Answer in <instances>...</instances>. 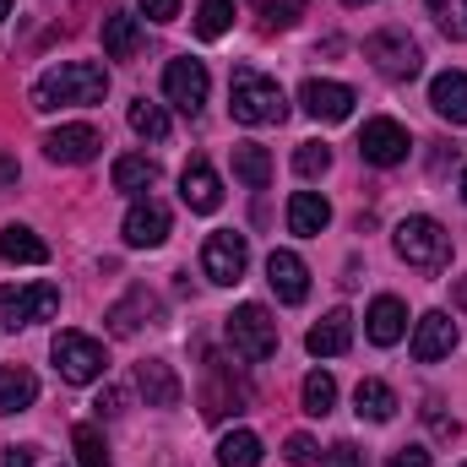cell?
Returning a JSON list of instances; mask_svg holds the SVG:
<instances>
[{"label":"cell","mask_w":467,"mask_h":467,"mask_svg":"<svg viewBox=\"0 0 467 467\" xmlns=\"http://www.w3.org/2000/svg\"><path fill=\"white\" fill-rule=\"evenodd\" d=\"M109 93V71L93 66V60H66L55 71H44L33 82V109L49 115V109H71V104H104Z\"/></svg>","instance_id":"6da1fadb"},{"label":"cell","mask_w":467,"mask_h":467,"mask_svg":"<svg viewBox=\"0 0 467 467\" xmlns=\"http://www.w3.org/2000/svg\"><path fill=\"white\" fill-rule=\"evenodd\" d=\"M229 109H234L239 125H277V119L288 115V99H283V88H277L272 77L239 66L234 82H229Z\"/></svg>","instance_id":"7a4b0ae2"},{"label":"cell","mask_w":467,"mask_h":467,"mask_svg":"<svg viewBox=\"0 0 467 467\" xmlns=\"http://www.w3.org/2000/svg\"><path fill=\"white\" fill-rule=\"evenodd\" d=\"M391 244H397V255H402L408 266H419V272H441V266L451 261V234L441 229L435 218H402L397 234H391Z\"/></svg>","instance_id":"3957f363"},{"label":"cell","mask_w":467,"mask_h":467,"mask_svg":"<svg viewBox=\"0 0 467 467\" xmlns=\"http://www.w3.org/2000/svg\"><path fill=\"white\" fill-rule=\"evenodd\" d=\"M364 60L386 77V82H413L419 77V66H424V55H419V44L402 33V27H386V33H369L364 38Z\"/></svg>","instance_id":"277c9868"},{"label":"cell","mask_w":467,"mask_h":467,"mask_svg":"<svg viewBox=\"0 0 467 467\" xmlns=\"http://www.w3.org/2000/svg\"><path fill=\"white\" fill-rule=\"evenodd\" d=\"M49 353H55L60 380H71V386H93V380L109 369L104 343H99V337H82V332H60V337L49 343Z\"/></svg>","instance_id":"5b68a950"},{"label":"cell","mask_w":467,"mask_h":467,"mask_svg":"<svg viewBox=\"0 0 467 467\" xmlns=\"http://www.w3.org/2000/svg\"><path fill=\"white\" fill-rule=\"evenodd\" d=\"M60 310V288L55 283H27V288H0V327H33V321H55Z\"/></svg>","instance_id":"8992f818"},{"label":"cell","mask_w":467,"mask_h":467,"mask_svg":"<svg viewBox=\"0 0 467 467\" xmlns=\"http://www.w3.org/2000/svg\"><path fill=\"white\" fill-rule=\"evenodd\" d=\"M229 348L239 353V358H250V364L272 358V353H277V321H272L261 305H239L229 316Z\"/></svg>","instance_id":"52a82bcc"},{"label":"cell","mask_w":467,"mask_h":467,"mask_svg":"<svg viewBox=\"0 0 467 467\" xmlns=\"http://www.w3.org/2000/svg\"><path fill=\"white\" fill-rule=\"evenodd\" d=\"M244 266H250V244H244V234L234 229H218L207 234V244H202V272L213 277V283H239L244 277Z\"/></svg>","instance_id":"ba28073f"},{"label":"cell","mask_w":467,"mask_h":467,"mask_svg":"<svg viewBox=\"0 0 467 467\" xmlns=\"http://www.w3.org/2000/svg\"><path fill=\"white\" fill-rule=\"evenodd\" d=\"M408 130L397 125V119H364V130H358V152H364V163H375V169H397L402 158H408Z\"/></svg>","instance_id":"9c48e42d"},{"label":"cell","mask_w":467,"mask_h":467,"mask_svg":"<svg viewBox=\"0 0 467 467\" xmlns=\"http://www.w3.org/2000/svg\"><path fill=\"white\" fill-rule=\"evenodd\" d=\"M207 88H213V82H207V66H202V60H169V71H163V93H169L174 109L202 115Z\"/></svg>","instance_id":"30bf717a"},{"label":"cell","mask_w":467,"mask_h":467,"mask_svg":"<svg viewBox=\"0 0 467 467\" xmlns=\"http://www.w3.org/2000/svg\"><path fill=\"white\" fill-rule=\"evenodd\" d=\"M299 104H305V115L310 119H327V125H337V119L353 115V88H343V82H321V77H310L305 88H299Z\"/></svg>","instance_id":"8fae6325"},{"label":"cell","mask_w":467,"mask_h":467,"mask_svg":"<svg viewBox=\"0 0 467 467\" xmlns=\"http://www.w3.org/2000/svg\"><path fill=\"white\" fill-rule=\"evenodd\" d=\"M169 239V207L163 202H130V213H125V244L130 250H158Z\"/></svg>","instance_id":"7c38bea8"},{"label":"cell","mask_w":467,"mask_h":467,"mask_svg":"<svg viewBox=\"0 0 467 467\" xmlns=\"http://www.w3.org/2000/svg\"><path fill=\"white\" fill-rule=\"evenodd\" d=\"M266 283H272V294H277L283 305H305V294H310V266H305L294 250H272V255H266Z\"/></svg>","instance_id":"4fadbf2b"},{"label":"cell","mask_w":467,"mask_h":467,"mask_svg":"<svg viewBox=\"0 0 467 467\" xmlns=\"http://www.w3.org/2000/svg\"><path fill=\"white\" fill-rule=\"evenodd\" d=\"M99 147H104V136H99L93 125H60V130L44 136V152H49L55 163H93Z\"/></svg>","instance_id":"5bb4252c"},{"label":"cell","mask_w":467,"mask_h":467,"mask_svg":"<svg viewBox=\"0 0 467 467\" xmlns=\"http://www.w3.org/2000/svg\"><path fill=\"white\" fill-rule=\"evenodd\" d=\"M180 202H185L191 213H218V207H223V185H218V174H213L207 158H191V163H185V174H180Z\"/></svg>","instance_id":"9a60e30c"},{"label":"cell","mask_w":467,"mask_h":467,"mask_svg":"<svg viewBox=\"0 0 467 467\" xmlns=\"http://www.w3.org/2000/svg\"><path fill=\"white\" fill-rule=\"evenodd\" d=\"M451 348H457L451 316H446V310H430V316L419 321V332H413V358H419V364H435V358H446Z\"/></svg>","instance_id":"2e32d148"},{"label":"cell","mask_w":467,"mask_h":467,"mask_svg":"<svg viewBox=\"0 0 467 467\" xmlns=\"http://www.w3.org/2000/svg\"><path fill=\"white\" fill-rule=\"evenodd\" d=\"M364 332H369V343H375V348L402 343V332H408V310H402V299L380 294V299L369 305V316H364Z\"/></svg>","instance_id":"e0dca14e"},{"label":"cell","mask_w":467,"mask_h":467,"mask_svg":"<svg viewBox=\"0 0 467 467\" xmlns=\"http://www.w3.org/2000/svg\"><path fill=\"white\" fill-rule=\"evenodd\" d=\"M104 321H109V332H115V337H136L147 321H158V299H152L147 288H130L119 305H109V316H104Z\"/></svg>","instance_id":"ac0fdd59"},{"label":"cell","mask_w":467,"mask_h":467,"mask_svg":"<svg viewBox=\"0 0 467 467\" xmlns=\"http://www.w3.org/2000/svg\"><path fill=\"white\" fill-rule=\"evenodd\" d=\"M305 348L316 353V358H337V353H348V348H353V316H348V310H332V316H321V321L310 327Z\"/></svg>","instance_id":"d6986e66"},{"label":"cell","mask_w":467,"mask_h":467,"mask_svg":"<svg viewBox=\"0 0 467 467\" xmlns=\"http://www.w3.org/2000/svg\"><path fill=\"white\" fill-rule=\"evenodd\" d=\"M136 386H141V397H147V408H174L180 402V375L163 364V358H147V364H136Z\"/></svg>","instance_id":"ffe728a7"},{"label":"cell","mask_w":467,"mask_h":467,"mask_svg":"<svg viewBox=\"0 0 467 467\" xmlns=\"http://www.w3.org/2000/svg\"><path fill=\"white\" fill-rule=\"evenodd\" d=\"M430 104H435L441 119L467 125V71H441V77L430 82Z\"/></svg>","instance_id":"44dd1931"},{"label":"cell","mask_w":467,"mask_h":467,"mask_svg":"<svg viewBox=\"0 0 467 467\" xmlns=\"http://www.w3.org/2000/svg\"><path fill=\"white\" fill-rule=\"evenodd\" d=\"M244 402V386L239 380H223V358H207V391H202V413L207 419H223V413H239Z\"/></svg>","instance_id":"7402d4cb"},{"label":"cell","mask_w":467,"mask_h":467,"mask_svg":"<svg viewBox=\"0 0 467 467\" xmlns=\"http://www.w3.org/2000/svg\"><path fill=\"white\" fill-rule=\"evenodd\" d=\"M38 402V375L27 364H5L0 369V413H27Z\"/></svg>","instance_id":"603a6c76"},{"label":"cell","mask_w":467,"mask_h":467,"mask_svg":"<svg viewBox=\"0 0 467 467\" xmlns=\"http://www.w3.org/2000/svg\"><path fill=\"white\" fill-rule=\"evenodd\" d=\"M332 223V202L321 196V191H294V202H288V229L294 234H321Z\"/></svg>","instance_id":"cb8c5ba5"},{"label":"cell","mask_w":467,"mask_h":467,"mask_svg":"<svg viewBox=\"0 0 467 467\" xmlns=\"http://www.w3.org/2000/svg\"><path fill=\"white\" fill-rule=\"evenodd\" d=\"M353 413L369 419V424H391V419H397V391L369 375V380H358V391H353Z\"/></svg>","instance_id":"d4e9b609"},{"label":"cell","mask_w":467,"mask_h":467,"mask_svg":"<svg viewBox=\"0 0 467 467\" xmlns=\"http://www.w3.org/2000/svg\"><path fill=\"white\" fill-rule=\"evenodd\" d=\"M136 49H141V22L130 11H109L104 16V55L109 60H130Z\"/></svg>","instance_id":"484cf974"},{"label":"cell","mask_w":467,"mask_h":467,"mask_svg":"<svg viewBox=\"0 0 467 467\" xmlns=\"http://www.w3.org/2000/svg\"><path fill=\"white\" fill-rule=\"evenodd\" d=\"M0 255L16 261V266H44V261H49V244H44L33 229L11 223V229H0Z\"/></svg>","instance_id":"4316f807"},{"label":"cell","mask_w":467,"mask_h":467,"mask_svg":"<svg viewBox=\"0 0 467 467\" xmlns=\"http://www.w3.org/2000/svg\"><path fill=\"white\" fill-rule=\"evenodd\" d=\"M234 174H239L250 191H266V185H272V152H266V147H255V141L234 147Z\"/></svg>","instance_id":"83f0119b"},{"label":"cell","mask_w":467,"mask_h":467,"mask_svg":"<svg viewBox=\"0 0 467 467\" xmlns=\"http://www.w3.org/2000/svg\"><path fill=\"white\" fill-rule=\"evenodd\" d=\"M218 467H261V435L255 430H229L218 441Z\"/></svg>","instance_id":"f1b7e54d"},{"label":"cell","mask_w":467,"mask_h":467,"mask_svg":"<svg viewBox=\"0 0 467 467\" xmlns=\"http://www.w3.org/2000/svg\"><path fill=\"white\" fill-rule=\"evenodd\" d=\"M152 185H158V163L152 158L130 152V158L115 163V191H152Z\"/></svg>","instance_id":"f546056e"},{"label":"cell","mask_w":467,"mask_h":467,"mask_svg":"<svg viewBox=\"0 0 467 467\" xmlns=\"http://www.w3.org/2000/svg\"><path fill=\"white\" fill-rule=\"evenodd\" d=\"M332 408H337V380H332L327 369L305 375V413H310V419H327Z\"/></svg>","instance_id":"4dcf8cb0"},{"label":"cell","mask_w":467,"mask_h":467,"mask_svg":"<svg viewBox=\"0 0 467 467\" xmlns=\"http://www.w3.org/2000/svg\"><path fill=\"white\" fill-rule=\"evenodd\" d=\"M130 130H136V136H147V141H163V136H169V115H163L158 104L136 99V104H130Z\"/></svg>","instance_id":"1f68e13d"},{"label":"cell","mask_w":467,"mask_h":467,"mask_svg":"<svg viewBox=\"0 0 467 467\" xmlns=\"http://www.w3.org/2000/svg\"><path fill=\"white\" fill-rule=\"evenodd\" d=\"M234 22V0H202V11H196V33L202 38H223Z\"/></svg>","instance_id":"d6a6232c"},{"label":"cell","mask_w":467,"mask_h":467,"mask_svg":"<svg viewBox=\"0 0 467 467\" xmlns=\"http://www.w3.org/2000/svg\"><path fill=\"white\" fill-rule=\"evenodd\" d=\"M71 446H77L82 467H109V446H104V435H99L93 424H77V430H71Z\"/></svg>","instance_id":"836d02e7"},{"label":"cell","mask_w":467,"mask_h":467,"mask_svg":"<svg viewBox=\"0 0 467 467\" xmlns=\"http://www.w3.org/2000/svg\"><path fill=\"white\" fill-rule=\"evenodd\" d=\"M430 11H435V22L446 27V38L467 44V0H430Z\"/></svg>","instance_id":"e575fe53"},{"label":"cell","mask_w":467,"mask_h":467,"mask_svg":"<svg viewBox=\"0 0 467 467\" xmlns=\"http://www.w3.org/2000/svg\"><path fill=\"white\" fill-rule=\"evenodd\" d=\"M294 169H299L305 180H316V174H327V169H332V147H321V141H305V147L294 152Z\"/></svg>","instance_id":"d590c367"},{"label":"cell","mask_w":467,"mask_h":467,"mask_svg":"<svg viewBox=\"0 0 467 467\" xmlns=\"http://www.w3.org/2000/svg\"><path fill=\"white\" fill-rule=\"evenodd\" d=\"M255 11H261L266 22L288 27V22H299V16H305V0H255Z\"/></svg>","instance_id":"8d00e7d4"},{"label":"cell","mask_w":467,"mask_h":467,"mask_svg":"<svg viewBox=\"0 0 467 467\" xmlns=\"http://www.w3.org/2000/svg\"><path fill=\"white\" fill-rule=\"evenodd\" d=\"M283 457H288L294 467H310V462H316V441H310V435H288Z\"/></svg>","instance_id":"74e56055"},{"label":"cell","mask_w":467,"mask_h":467,"mask_svg":"<svg viewBox=\"0 0 467 467\" xmlns=\"http://www.w3.org/2000/svg\"><path fill=\"white\" fill-rule=\"evenodd\" d=\"M321 467H364V451H358V446H348V441H343V446H332V451L321 457Z\"/></svg>","instance_id":"f35d334b"},{"label":"cell","mask_w":467,"mask_h":467,"mask_svg":"<svg viewBox=\"0 0 467 467\" xmlns=\"http://www.w3.org/2000/svg\"><path fill=\"white\" fill-rule=\"evenodd\" d=\"M147 11V22H174L180 16V0H136Z\"/></svg>","instance_id":"ab89813d"},{"label":"cell","mask_w":467,"mask_h":467,"mask_svg":"<svg viewBox=\"0 0 467 467\" xmlns=\"http://www.w3.org/2000/svg\"><path fill=\"white\" fill-rule=\"evenodd\" d=\"M386 467H435V462H430V451H424V446H408V451H397Z\"/></svg>","instance_id":"60d3db41"},{"label":"cell","mask_w":467,"mask_h":467,"mask_svg":"<svg viewBox=\"0 0 467 467\" xmlns=\"http://www.w3.org/2000/svg\"><path fill=\"white\" fill-rule=\"evenodd\" d=\"M99 413H104V419H115V413H125V386H109V391L99 397Z\"/></svg>","instance_id":"b9f144b4"},{"label":"cell","mask_w":467,"mask_h":467,"mask_svg":"<svg viewBox=\"0 0 467 467\" xmlns=\"http://www.w3.org/2000/svg\"><path fill=\"white\" fill-rule=\"evenodd\" d=\"M430 424H435V435H457V419H446L441 402H430Z\"/></svg>","instance_id":"7bdbcfd3"},{"label":"cell","mask_w":467,"mask_h":467,"mask_svg":"<svg viewBox=\"0 0 467 467\" xmlns=\"http://www.w3.org/2000/svg\"><path fill=\"white\" fill-rule=\"evenodd\" d=\"M0 467H33V446H11V451H5V462Z\"/></svg>","instance_id":"ee69618b"},{"label":"cell","mask_w":467,"mask_h":467,"mask_svg":"<svg viewBox=\"0 0 467 467\" xmlns=\"http://www.w3.org/2000/svg\"><path fill=\"white\" fill-rule=\"evenodd\" d=\"M451 299H457V310H467V277H457V288H451Z\"/></svg>","instance_id":"f6af8a7d"},{"label":"cell","mask_w":467,"mask_h":467,"mask_svg":"<svg viewBox=\"0 0 467 467\" xmlns=\"http://www.w3.org/2000/svg\"><path fill=\"white\" fill-rule=\"evenodd\" d=\"M5 16H11V0H0V22H5Z\"/></svg>","instance_id":"bcb514c9"},{"label":"cell","mask_w":467,"mask_h":467,"mask_svg":"<svg viewBox=\"0 0 467 467\" xmlns=\"http://www.w3.org/2000/svg\"><path fill=\"white\" fill-rule=\"evenodd\" d=\"M462 202H467V169H462Z\"/></svg>","instance_id":"7dc6e473"},{"label":"cell","mask_w":467,"mask_h":467,"mask_svg":"<svg viewBox=\"0 0 467 467\" xmlns=\"http://www.w3.org/2000/svg\"><path fill=\"white\" fill-rule=\"evenodd\" d=\"M343 5H369V0H343Z\"/></svg>","instance_id":"c3c4849f"},{"label":"cell","mask_w":467,"mask_h":467,"mask_svg":"<svg viewBox=\"0 0 467 467\" xmlns=\"http://www.w3.org/2000/svg\"><path fill=\"white\" fill-rule=\"evenodd\" d=\"M462 467H467V462H462Z\"/></svg>","instance_id":"681fc988"}]
</instances>
